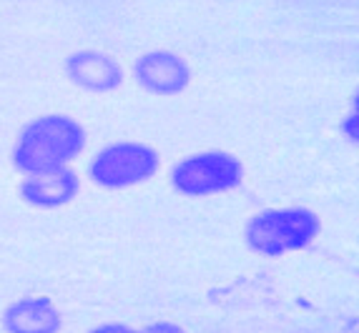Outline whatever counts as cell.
Returning <instances> with one entry per match:
<instances>
[{
  "label": "cell",
  "mask_w": 359,
  "mask_h": 333,
  "mask_svg": "<svg viewBox=\"0 0 359 333\" xmlns=\"http://www.w3.org/2000/svg\"><path fill=\"white\" fill-rule=\"evenodd\" d=\"M88 333H138V328H131V326H126V323L114 321V323H101V326L90 328Z\"/></svg>",
  "instance_id": "cell-10"
},
{
  "label": "cell",
  "mask_w": 359,
  "mask_h": 333,
  "mask_svg": "<svg viewBox=\"0 0 359 333\" xmlns=\"http://www.w3.org/2000/svg\"><path fill=\"white\" fill-rule=\"evenodd\" d=\"M168 180L181 196H219L244 183V163L226 150H201L176 161Z\"/></svg>",
  "instance_id": "cell-4"
},
{
  "label": "cell",
  "mask_w": 359,
  "mask_h": 333,
  "mask_svg": "<svg viewBox=\"0 0 359 333\" xmlns=\"http://www.w3.org/2000/svg\"><path fill=\"white\" fill-rule=\"evenodd\" d=\"M138 333H186L184 326L176 321H154L149 326H141Z\"/></svg>",
  "instance_id": "cell-9"
},
{
  "label": "cell",
  "mask_w": 359,
  "mask_h": 333,
  "mask_svg": "<svg viewBox=\"0 0 359 333\" xmlns=\"http://www.w3.org/2000/svg\"><path fill=\"white\" fill-rule=\"evenodd\" d=\"M322 218L304 206L266 208L254 213L244 226L246 246L264 258H276L294 250H304L317 241Z\"/></svg>",
  "instance_id": "cell-2"
},
{
  "label": "cell",
  "mask_w": 359,
  "mask_h": 333,
  "mask_svg": "<svg viewBox=\"0 0 359 333\" xmlns=\"http://www.w3.org/2000/svg\"><path fill=\"white\" fill-rule=\"evenodd\" d=\"M81 190V178L73 168L33 173L20 183V198L33 208H60L68 206Z\"/></svg>",
  "instance_id": "cell-7"
},
{
  "label": "cell",
  "mask_w": 359,
  "mask_h": 333,
  "mask_svg": "<svg viewBox=\"0 0 359 333\" xmlns=\"http://www.w3.org/2000/svg\"><path fill=\"white\" fill-rule=\"evenodd\" d=\"M6 333H60L63 316L48 296H23L3 311Z\"/></svg>",
  "instance_id": "cell-8"
},
{
  "label": "cell",
  "mask_w": 359,
  "mask_h": 333,
  "mask_svg": "<svg viewBox=\"0 0 359 333\" xmlns=\"http://www.w3.org/2000/svg\"><path fill=\"white\" fill-rule=\"evenodd\" d=\"M68 80L88 93H111L123 83V66L101 50H76L66 58Z\"/></svg>",
  "instance_id": "cell-6"
},
{
  "label": "cell",
  "mask_w": 359,
  "mask_h": 333,
  "mask_svg": "<svg viewBox=\"0 0 359 333\" xmlns=\"http://www.w3.org/2000/svg\"><path fill=\"white\" fill-rule=\"evenodd\" d=\"M161 168V155L141 141L108 143L90 158L88 178L106 190H123L146 183Z\"/></svg>",
  "instance_id": "cell-3"
},
{
  "label": "cell",
  "mask_w": 359,
  "mask_h": 333,
  "mask_svg": "<svg viewBox=\"0 0 359 333\" xmlns=\"http://www.w3.org/2000/svg\"><path fill=\"white\" fill-rule=\"evenodd\" d=\"M133 78L151 95H179L191 83V68L179 53L151 50L133 63Z\"/></svg>",
  "instance_id": "cell-5"
},
{
  "label": "cell",
  "mask_w": 359,
  "mask_h": 333,
  "mask_svg": "<svg viewBox=\"0 0 359 333\" xmlns=\"http://www.w3.org/2000/svg\"><path fill=\"white\" fill-rule=\"evenodd\" d=\"M86 128L63 113L38 115L23 125L13 146V166L23 176L58 171L76 161L86 148Z\"/></svg>",
  "instance_id": "cell-1"
}]
</instances>
